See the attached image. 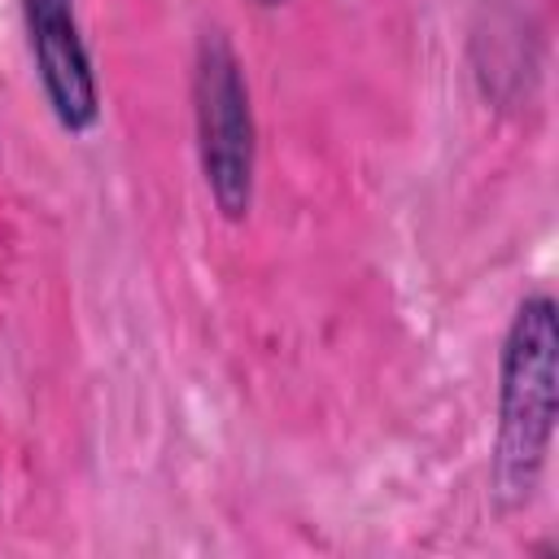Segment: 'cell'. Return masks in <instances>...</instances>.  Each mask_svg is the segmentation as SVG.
<instances>
[{
    "instance_id": "cell-4",
    "label": "cell",
    "mask_w": 559,
    "mask_h": 559,
    "mask_svg": "<svg viewBox=\"0 0 559 559\" xmlns=\"http://www.w3.org/2000/svg\"><path fill=\"white\" fill-rule=\"evenodd\" d=\"M253 9H280V4H288V0H249Z\"/></svg>"
},
{
    "instance_id": "cell-3",
    "label": "cell",
    "mask_w": 559,
    "mask_h": 559,
    "mask_svg": "<svg viewBox=\"0 0 559 559\" xmlns=\"http://www.w3.org/2000/svg\"><path fill=\"white\" fill-rule=\"evenodd\" d=\"M17 4H22L35 74L57 127L70 135H87L100 122V83L74 17V0H17Z\"/></svg>"
},
{
    "instance_id": "cell-1",
    "label": "cell",
    "mask_w": 559,
    "mask_h": 559,
    "mask_svg": "<svg viewBox=\"0 0 559 559\" xmlns=\"http://www.w3.org/2000/svg\"><path fill=\"white\" fill-rule=\"evenodd\" d=\"M559 415V306L546 288L515 301L498 349V428L489 485L502 511H520L546 472Z\"/></svg>"
},
{
    "instance_id": "cell-2",
    "label": "cell",
    "mask_w": 559,
    "mask_h": 559,
    "mask_svg": "<svg viewBox=\"0 0 559 559\" xmlns=\"http://www.w3.org/2000/svg\"><path fill=\"white\" fill-rule=\"evenodd\" d=\"M192 122L205 192L223 223H245L258 183V122L249 79L227 31L210 26L192 52Z\"/></svg>"
}]
</instances>
